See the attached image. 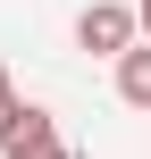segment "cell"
Masks as SVG:
<instances>
[{
    "mask_svg": "<svg viewBox=\"0 0 151 159\" xmlns=\"http://www.w3.org/2000/svg\"><path fill=\"white\" fill-rule=\"evenodd\" d=\"M0 151H8V159H67V143H59V117L25 101V117H17V134H8Z\"/></svg>",
    "mask_w": 151,
    "mask_h": 159,
    "instance_id": "7a4b0ae2",
    "label": "cell"
},
{
    "mask_svg": "<svg viewBox=\"0 0 151 159\" xmlns=\"http://www.w3.org/2000/svg\"><path fill=\"white\" fill-rule=\"evenodd\" d=\"M134 34H143V17H134L126 0H92V8L76 17V42H84V50H118V59H126Z\"/></svg>",
    "mask_w": 151,
    "mask_h": 159,
    "instance_id": "6da1fadb",
    "label": "cell"
},
{
    "mask_svg": "<svg viewBox=\"0 0 151 159\" xmlns=\"http://www.w3.org/2000/svg\"><path fill=\"white\" fill-rule=\"evenodd\" d=\"M17 117H25V101H17V84H8V67H0V143L17 134Z\"/></svg>",
    "mask_w": 151,
    "mask_h": 159,
    "instance_id": "277c9868",
    "label": "cell"
},
{
    "mask_svg": "<svg viewBox=\"0 0 151 159\" xmlns=\"http://www.w3.org/2000/svg\"><path fill=\"white\" fill-rule=\"evenodd\" d=\"M134 17H143V34H151V0H134Z\"/></svg>",
    "mask_w": 151,
    "mask_h": 159,
    "instance_id": "5b68a950",
    "label": "cell"
},
{
    "mask_svg": "<svg viewBox=\"0 0 151 159\" xmlns=\"http://www.w3.org/2000/svg\"><path fill=\"white\" fill-rule=\"evenodd\" d=\"M118 92H126L134 109H151V42H143V50H126V59H118Z\"/></svg>",
    "mask_w": 151,
    "mask_h": 159,
    "instance_id": "3957f363",
    "label": "cell"
}]
</instances>
